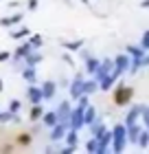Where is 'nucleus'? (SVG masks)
I'll use <instances>...</instances> for the list:
<instances>
[{"mask_svg": "<svg viewBox=\"0 0 149 154\" xmlns=\"http://www.w3.org/2000/svg\"><path fill=\"white\" fill-rule=\"evenodd\" d=\"M130 97H132V90L130 88H121L116 93V103H118V106H123V103L130 101Z\"/></svg>", "mask_w": 149, "mask_h": 154, "instance_id": "nucleus-1", "label": "nucleus"}]
</instances>
